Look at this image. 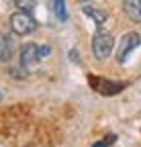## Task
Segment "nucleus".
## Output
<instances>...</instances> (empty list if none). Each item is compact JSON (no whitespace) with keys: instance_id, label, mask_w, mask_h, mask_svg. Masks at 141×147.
<instances>
[{"instance_id":"nucleus-1","label":"nucleus","mask_w":141,"mask_h":147,"mask_svg":"<svg viewBox=\"0 0 141 147\" xmlns=\"http://www.w3.org/2000/svg\"><path fill=\"white\" fill-rule=\"evenodd\" d=\"M35 27H37L35 18H33L29 12H25V10L14 12V14L10 16V29H12L16 35H29V33L35 31Z\"/></svg>"},{"instance_id":"nucleus-2","label":"nucleus","mask_w":141,"mask_h":147,"mask_svg":"<svg viewBox=\"0 0 141 147\" xmlns=\"http://www.w3.org/2000/svg\"><path fill=\"white\" fill-rule=\"evenodd\" d=\"M113 51V37L104 31H98L92 39V53L98 59H107Z\"/></svg>"},{"instance_id":"nucleus-3","label":"nucleus","mask_w":141,"mask_h":147,"mask_svg":"<svg viewBox=\"0 0 141 147\" xmlns=\"http://www.w3.org/2000/svg\"><path fill=\"white\" fill-rule=\"evenodd\" d=\"M139 41H141V37H139L137 33H127L125 37H123L121 47H119V51H117V59H119V63H125V61H127L129 53L139 45Z\"/></svg>"},{"instance_id":"nucleus-4","label":"nucleus","mask_w":141,"mask_h":147,"mask_svg":"<svg viewBox=\"0 0 141 147\" xmlns=\"http://www.w3.org/2000/svg\"><path fill=\"white\" fill-rule=\"evenodd\" d=\"M21 61H23V65L25 67H29V65H33L35 61H39V47L37 45H25L23 49H21Z\"/></svg>"},{"instance_id":"nucleus-5","label":"nucleus","mask_w":141,"mask_h":147,"mask_svg":"<svg viewBox=\"0 0 141 147\" xmlns=\"http://www.w3.org/2000/svg\"><path fill=\"white\" fill-rule=\"evenodd\" d=\"M123 8L129 14V18L141 23V0H123Z\"/></svg>"},{"instance_id":"nucleus-6","label":"nucleus","mask_w":141,"mask_h":147,"mask_svg":"<svg viewBox=\"0 0 141 147\" xmlns=\"http://www.w3.org/2000/svg\"><path fill=\"white\" fill-rule=\"evenodd\" d=\"M12 57V41L8 35H0V61H8Z\"/></svg>"},{"instance_id":"nucleus-7","label":"nucleus","mask_w":141,"mask_h":147,"mask_svg":"<svg viewBox=\"0 0 141 147\" xmlns=\"http://www.w3.org/2000/svg\"><path fill=\"white\" fill-rule=\"evenodd\" d=\"M84 12L90 16V18H94L96 25H102V23L109 18V14H107V12L100 10V8H96V6H88V4H86V6H84Z\"/></svg>"},{"instance_id":"nucleus-8","label":"nucleus","mask_w":141,"mask_h":147,"mask_svg":"<svg viewBox=\"0 0 141 147\" xmlns=\"http://www.w3.org/2000/svg\"><path fill=\"white\" fill-rule=\"evenodd\" d=\"M53 12L59 21H65L67 18V10H65V2L63 0H53Z\"/></svg>"},{"instance_id":"nucleus-9","label":"nucleus","mask_w":141,"mask_h":147,"mask_svg":"<svg viewBox=\"0 0 141 147\" xmlns=\"http://www.w3.org/2000/svg\"><path fill=\"white\" fill-rule=\"evenodd\" d=\"M14 4L19 6L21 10H25V12H29L31 8H35V0H14Z\"/></svg>"},{"instance_id":"nucleus-10","label":"nucleus","mask_w":141,"mask_h":147,"mask_svg":"<svg viewBox=\"0 0 141 147\" xmlns=\"http://www.w3.org/2000/svg\"><path fill=\"white\" fill-rule=\"evenodd\" d=\"M115 139H117L115 135H109V137H104V141H98V143H94L92 147H109L111 143H115Z\"/></svg>"},{"instance_id":"nucleus-11","label":"nucleus","mask_w":141,"mask_h":147,"mask_svg":"<svg viewBox=\"0 0 141 147\" xmlns=\"http://www.w3.org/2000/svg\"><path fill=\"white\" fill-rule=\"evenodd\" d=\"M49 53H51V47H47V45L39 47V59H45V57H47Z\"/></svg>"},{"instance_id":"nucleus-12","label":"nucleus","mask_w":141,"mask_h":147,"mask_svg":"<svg viewBox=\"0 0 141 147\" xmlns=\"http://www.w3.org/2000/svg\"><path fill=\"white\" fill-rule=\"evenodd\" d=\"M10 76H12V78H25V69H19V67L14 69V67H12V69H10Z\"/></svg>"},{"instance_id":"nucleus-13","label":"nucleus","mask_w":141,"mask_h":147,"mask_svg":"<svg viewBox=\"0 0 141 147\" xmlns=\"http://www.w3.org/2000/svg\"><path fill=\"white\" fill-rule=\"evenodd\" d=\"M0 100H2V92H0Z\"/></svg>"},{"instance_id":"nucleus-14","label":"nucleus","mask_w":141,"mask_h":147,"mask_svg":"<svg viewBox=\"0 0 141 147\" xmlns=\"http://www.w3.org/2000/svg\"><path fill=\"white\" fill-rule=\"evenodd\" d=\"M80 2H86V0H80Z\"/></svg>"}]
</instances>
